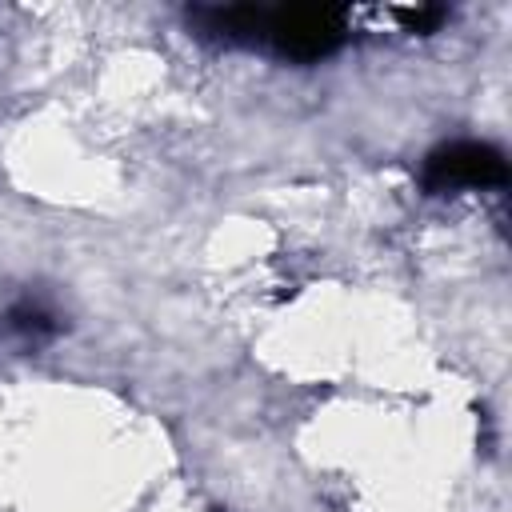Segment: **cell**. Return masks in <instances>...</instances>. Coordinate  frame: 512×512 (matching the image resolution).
Segmentation results:
<instances>
[{
    "label": "cell",
    "mask_w": 512,
    "mask_h": 512,
    "mask_svg": "<svg viewBox=\"0 0 512 512\" xmlns=\"http://www.w3.org/2000/svg\"><path fill=\"white\" fill-rule=\"evenodd\" d=\"M504 156L488 144H448L440 152L428 156L424 168V184L444 192V188H484V184H500L504 180Z\"/></svg>",
    "instance_id": "6da1fadb"
}]
</instances>
